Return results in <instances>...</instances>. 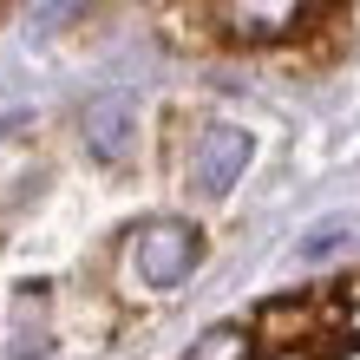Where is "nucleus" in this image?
I'll list each match as a JSON object with an SVG mask.
<instances>
[{
  "mask_svg": "<svg viewBox=\"0 0 360 360\" xmlns=\"http://www.w3.org/2000/svg\"><path fill=\"white\" fill-rule=\"evenodd\" d=\"M184 360H256V334L249 328H210L203 341H190Z\"/></svg>",
  "mask_w": 360,
  "mask_h": 360,
  "instance_id": "39448f33",
  "label": "nucleus"
},
{
  "mask_svg": "<svg viewBox=\"0 0 360 360\" xmlns=\"http://www.w3.org/2000/svg\"><path fill=\"white\" fill-rule=\"evenodd\" d=\"M190 269H197V229L190 223L158 217V223L131 229V275L144 288H177Z\"/></svg>",
  "mask_w": 360,
  "mask_h": 360,
  "instance_id": "f257e3e1",
  "label": "nucleus"
},
{
  "mask_svg": "<svg viewBox=\"0 0 360 360\" xmlns=\"http://www.w3.org/2000/svg\"><path fill=\"white\" fill-rule=\"evenodd\" d=\"M282 360H288V354H282Z\"/></svg>",
  "mask_w": 360,
  "mask_h": 360,
  "instance_id": "6e6552de",
  "label": "nucleus"
},
{
  "mask_svg": "<svg viewBox=\"0 0 360 360\" xmlns=\"http://www.w3.org/2000/svg\"><path fill=\"white\" fill-rule=\"evenodd\" d=\"M243 164H249V131L243 124H210L197 138V151H190V184H197L203 197H223V190L243 177Z\"/></svg>",
  "mask_w": 360,
  "mask_h": 360,
  "instance_id": "f03ea898",
  "label": "nucleus"
},
{
  "mask_svg": "<svg viewBox=\"0 0 360 360\" xmlns=\"http://www.w3.org/2000/svg\"><path fill=\"white\" fill-rule=\"evenodd\" d=\"M341 236H354V223L347 217H328V223H314V236L302 243V256L314 262V256H328V249H341Z\"/></svg>",
  "mask_w": 360,
  "mask_h": 360,
  "instance_id": "423d86ee",
  "label": "nucleus"
},
{
  "mask_svg": "<svg viewBox=\"0 0 360 360\" xmlns=\"http://www.w3.org/2000/svg\"><path fill=\"white\" fill-rule=\"evenodd\" d=\"M341 328H347V347H360V282L347 288V302H341Z\"/></svg>",
  "mask_w": 360,
  "mask_h": 360,
  "instance_id": "0eeeda50",
  "label": "nucleus"
},
{
  "mask_svg": "<svg viewBox=\"0 0 360 360\" xmlns=\"http://www.w3.org/2000/svg\"><path fill=\"white\" fill-rule=\"evenodd\" d=\"M86 151L105 158V164H124L138 151V105L124 92H105L86 105Z\"/></svg>",
  "mask_w": 360,
  "mask_h": 360,
  "instance_id": "20e7f679",
  "label": "nucleus"
},
{
  "mask_svg": "<svg viewBox=\"0 0 360 360\" xmlns=\"http://www.w3.org/2000/svg\"><path fill=\"white\" fill-rule=\"evenodd\" d=\"M210 20H223V33H236L243 46H269L302 27L308 7L302 0H223V7H210Z\"/></svg>",
  "mask_w": 360,
  "mask_h": 360,
  "instance_id": "7ed1b4c3",
  "label": "nucleus"
}]
</instances>
